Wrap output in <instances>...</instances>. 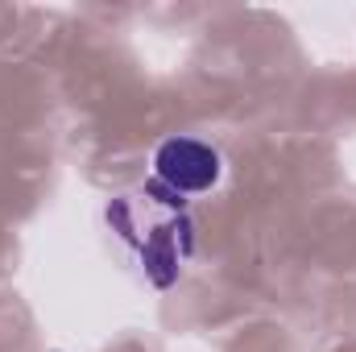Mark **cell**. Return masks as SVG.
<instances>
[{"mask_svg": "<svg viewBox=\"0 0 356 352\" xmlns=\"http://www.w3.org/2000/svg\"><path fill=\"white\" fill-rule=\"evenodd\" d=\"M154 170L175 191H207L220 178V154L195 137H175L158 150Z\"/></svg>", "mask_w": 356, "mask_h": 352, "instance_id": "1", "label": "cell"}]
</instances>
